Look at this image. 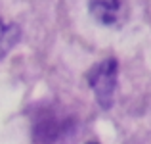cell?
<instances>
[{"label":"cell","instance_id":"obj_1","mask_svg":"<svg viewBox=\"0 0 151 144\" xmlns=\"http://www.w3.org/2000/svg\"><path fill=\"white\" fill-rule=\"evenodd\" d=\"M117 77H119V63L115 58L103 60L88 71V85L103 110H109L113 106L115 90H117Z\"/></svg>","mask_w":151,"mask_h":144},{"label":"cell","instance_id":"obj_2","mask_svg":"<svg viewBox=\"0 0 151 144\" xmlns=\"http://www.w3.org/2000/svg\"><path fill=\"white\" fill-rule=\"evenodd\" d=\"M90 14L101 25L113 27L124 21L126 6L124 0H90Z\"/></svg>","mask_w":151,"mask_h":144},{"label":"cell","instance_id":"obj_3","mask_svg":"<svg viewBox=\"0 0 151 144\" xmlns=\"http://www.w3.org/2000/svg\"><path fill=\"white\" fill-rule=\"evenodd\" d=\"M19 41V27L0 17V60L15 46Z\"/></svg>","mask_w":151,"mask_h":144},{"label":"cell","instance_id":"obj_4","mask_svg":"<svg viewBox=\"0 0 151 144\" xmlns=\"http://www.w3.org/2000/svg\"><path fill=\"white\" fill-rule=\"evenodd\" d=\"M90 144H96V142H90Z\"/></svg>","mask_w":151,"mask_h":144}]
</instances>
